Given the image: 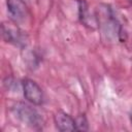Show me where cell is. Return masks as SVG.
<instances>
[{
    "mask_svg": "<svg viewBox=\"0 0 132 132\" xmlns=\"http://www.w3.org/2000/svg\"><path fill=\"white\" fill-rule=\"evenodd\" d=\"M129 1H131V2H132V0H129Z\"/></svg>",
    "mask_w": 132,
    "mask_h": 132,
    "instance_id": "obj_10",
    "label": "cell"
},
{
    "mask_svg": "<svg viewBox=\"0 0 132 132\" xmlns=\"http://www.w3.org/2000/svg\"><path fill=\"white\" fill-rule=\"evenodd\" d=\"M77 2V10H78V19L80 23L89 28V29H96L98 28L97 15L90 10V6L86 0H76Z\"/></svg>",
    "mask_w": 132,
    "mask_h": 132,
    "instance_id": "obj_5",
    "label": "cell"
},
{
    "mask_svg": "<svg viewBox=\"0 0 132 132\" xmlns=\"http://www.w3.org/2000/svg\"><path fill=\"white\" fill-rule=\"evenodd\" d=\"M130 121H131V123H132V109H131V111H130Z\"/></svg>",
    "mask_w": 132,
    "mask_h": 132,
    "instance_id": "obj_9",
    "label": "cell"
},
{
    "mask_svg": "<svg viewBox=\"0 0 132 132\" xmlns=\"http://www.w3.org/2000/svg\"><path fill=\"white\" fill-rule=\"evenodd\" d=\"M54 123L56 128L61 132L75 130V119H73L69 113L63 110H58L55 113Z\"/></svg>",
    "mask_w": 132,
    "mask_h": 132,
    "instance_id": "obj_7",
    "label": "cell"
},
{
    "mask_svg": "<svg viewBox=\"0 0 132 132\" xmlns=\"http://www.w3.org/2000/svg\"><path fill=\"white\" fill-rule=\"evenodd\" d=\"M7 11L14 23L25 21L28 15V8L24 0H6Z\"/></svg>",
    "mask_w": 132,
    "mask_h": 132,
    "instance_id": "obj_6",
    "label": "cell"
},
{
    "mask_svg": "<svg viewBox=\"0 0 132 132\" xmlns=\"http://www.w3.org/2000/svg\"><path fill=\"white\" fill-rule=\"evenodd\" d=\"M98 28L102 36L108 41H122L123 40V27L117 19L112 8L108 4H100L97 11Z\"/></svg>",
    "mask_w": 132,
    "mask_h": 132,
    "instance_id": "obj_1",
    "label": "cell"
},
{
    "mask_svg": "<svg viewBox=\"0 0 132 132\" xmlns=\"http://www.w3.org/2000/svg\"><path fill=\"white\" fill-rule=\"evenodd\" d=\"M22 89L24 97L33 105L40 106L43 104L44 95L41 87L31 78H25L22 81Z\"/></svg>",
    "mask_w": 132,
    "mask_h": 132,
    "instance_id": "obj_3",
    "label": "cell"
},
{
    "mask_svg": "<svg viewBox=\"0 0 132 132\" xmlns=\"http://www.w3.org/2000/svg\"><path fill=\"white\" fill-rule=\"evenodd\" d=\"M11 112L23 124L33 129H38L42 125V118L40 113L30 104L18 101L11 105Z\"/></svg>",
    "mask_w": 132,
    "mask_h": 132,
    "instance_id": "obj_2",
    "label": "cell"
},
{
    "mask_svg": "<svg viewBox=\"0 0 132 132\" xmlns=\"http://www.w3.org/2000/svg\"><path fill=\"white\" fill-rule=\"evenodd\" d=\"M75 130L76 131H88L89 130V122L85 113L78 114L75 118Z\"/></svg>",
    "mask_w": 132,
    "mask_h": 132,
    "instance_id": "obj_8",
    "label": "cell"
},
{
    "mask_svg": "<svg viewBox=\"0 0 132 132\" xmlns=\"http://www.w3.org/2000/svg\"><path fill=\"white\" fill-rule=\"evenodd\" d=\"M16 23H3L1 26L2 37L6 42H9L15 46L24 47L26 45L27 36L26 34L15 26Z\"/></svg>",
    "mask_w": 132,
    "mask_h": 132,
    "instance_id": "obj_4",
    "label": "cell"
}]
</instances>
